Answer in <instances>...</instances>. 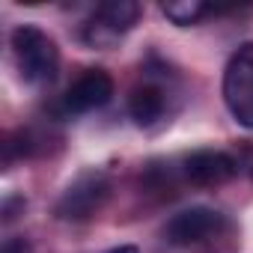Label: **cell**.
Returning a JSON list of instances; mask_svg holds the SVG:
<instances>
[{
  "instance_id": "4",
  "label": "cell",
  "mask_w": 253,
  "mask_h": 253,
  "mask_svg": "<svg viewBox=\"0 0 253 253\" xmlns=\"http://www.w3.org/2000/svg\"><path fill=\"white\" fill-rule=\"evenodd\" d=\"M140 18V6L134 0H107L95 9V15L84 27V39L92 48H110L125 30H131Z\"/></svg>"
},
{
  "instance_id": "10",
  "label": "cell",
  "mask_w": 253,
  "mask_h": 253,
  "mask_svg": "<svg viewBox=\"0 0 253 253\" xmlns=\"http://www.w3.org/2000/svg\"><path fill=\"white\" fill-rule=\"evenodd\" d=\"M3 253H30V244L24 238H9L3 244Z\"/></svg>"
},
{
  "instance_id": "5",
  "label": "cell",
  "mask_w": 253,
  "mask_h": 253,
  "mask_svg": "<svg viewBox=\"0 0 253 253\" xmlns=\"http://www.w3.org/2000/svg\"><path fill=\"white\" fill-rule=\"evenodd\" d=\"M223 226V217L209 209V206H191L179 214H173L164 226V238L176 247H191V244H200L206 238H211L214 232H220Z\"/></svg>"
},
{
  "instance_id": "8",
  "label": "cell",
  "mask_w": 253,
  "mask_h": 253,
  "mask_svg": "<svg viewBox=\"0 0 253 253\" xmlns=\"http://www.w3.org/2000/svg\"><path fill=\"white\" fill-rule=\"evenodd\" d=\"M128 113L140 128L155 125L164 116V92H161V86H152V84L134 86L131 95H128Z\"/></svg>"
},
{
  "instance_id": "2",
  "label": "cell",
  "mask_w": 253,
  "mask_h": 253,
  "mask_svg": "<svg viewBox=\"0 0 253 253\" xmlns=\"http://www.w3.org/2000/svg\"><path fill=\"white\" fill-rule=\"evenodd\" d=\"M223 104L238 125L253 128V42L238 45L223 69Z\"/></svg>"
},
{
  "instance_id": "9",
  "label": "cell",
  "mask_w": 253,
  "mask_h": 253,
  "mask_svg": "<svg viewBox=\"0 0 253 253\" xmlns=\"http://www.w3.org/2000/svg\"><path fill=\"white\" fill-rule=\"evenodd\" d=\"M161 12H164L173 24L188 27V24L200 21V18L209 12V6H206V3H200V0H182V3H164V6H161Z\"/></svg>"
},
{
  "instance_id": "6",
  "label": "cell",
  "mask_w": 253,
  "mask_h": 253,
  "mask_svg": "<svg viewBox=\"0 0 253 253\" xmlns=\"http://www.w3.org/2000/svg\"><path fill=\"white\" fill-rule=\"evenodd\" d=\"M182 170H185V179L191 185L211 188V185L229 182L238 173V161L226 152H217V149H200V152H191L185 158Z\"/></svg>"
},
{
  "instance_id": "1",
  "label": "cell",
  "mask_w": 253,
  "mask_h": 253,
  "mask_svg": "<svg viewBox=\"0 0 253 253\" xmlns=\"http://www.w3.org/2000/svg\"><path fill=\"white\" fill-rule=\"evenodd\" d=\"M9 42H12L18 72L27 84L42 86V84H51L57 78L60 51H57V42L45 30H39L36 24H21V27L12 30Z\"/></svg>"
},
{
  "instance_id": "7",
  "label": "cell",
  "mask_w": 253,
  "mask_h": 253,
  "mask_svg": "<svg viewBox=\"0 0 253 253\" xmlns=\"http://www.w3.org/2000/svg\"><path fill=\"white\" fill-rule=\"evenodd\" d=\"M110 98H113V78L104 69H89L66 89L63 104L72 113H86V110L104 107Z\"/></svg>"
},
{
  "instance_id": "11",
  "label": "cell",
  "mask_w": 253,
  "mask_h": 253,
  "mask_svg": "<svg viewBox=\"0 0 253 253\" xmlns=\"http://www.w3.org/2000/svg\"><path fill=\"white\" fill-rule=\"evenodd\" d=\"M107 253H140L134 244H119V247H113V250H107Z\"/></svg>"
},
{
  "instance_id": "3",
  "label": "cell",
  "mask_w": 253,
  "mask_h": 253,
  "mask_svg": "<svg viewBox=\"0 0 253 253\" xmlns=\"http://www.w3.org/2000/svg\"><path fill=\"white\" fill-rule=\"evenodd\" d=\"M110 197V179L101 170H86L75 176L57 200V217L63 220H89Z\"/></svg>"
}]
</instances>
